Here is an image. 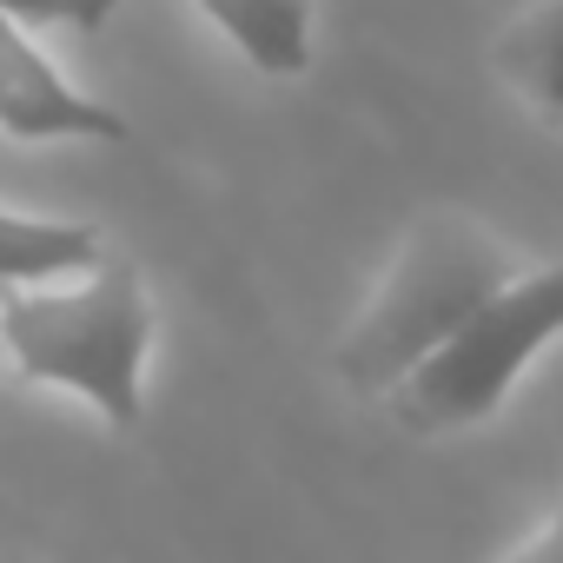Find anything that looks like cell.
Listing matches in <instances>:
<instances>
[{"mask_svg": "<svg viewBox=\"0 0 563 563\" xmlns=\"http://www.w3.org/2000/svg\"><path fill=\"white\" fill-rule=\"evenodd\" d=\"M517 252L484 232L464 212H431L411 225V239L398 245L391 272L378 278L372 306L358 312V325L339 339L332 365L358 398H385L411 365H424L490 292H504L517 278Z\"/></svg>", "mask_w": 563, "mask_h": 563, "instance_id": "1", "label": "cell"}, {"mask_svg": "<svg viewBox=\"0 0 563 563\" xmlns=\"http://www.w3.org/2000/svg\"><path fill=\"white\" fill-rule=\"evenodd\" d=\"M0 345L27 378L87 398L113 431L146 418L140 378L153 352V306L133 265H93L74 286L47 278L0 292Z\"/></svg>", "mask_w": 563, "mask_h": 563, "instance_id": "2", "label": "cell"}, {"mask_svg": "<svg viewBox=\"0 0 563 563\" xmlns=\"http://www.w3.org/2000/svg\"><path fill=\"white\" fill-rule=\"evenodd\" d=\"M550 339H563V265L517 272L504 292H490L424 365L385 391V411L411 438L484 424Z\"/></svg>", "mask_w": 563, "mask_h": 563, "instance_id": "3", "label": "cell"}, {"mask_svg": "<svg viewBox=\"0 0 563 563\" xmlns=\"http://www.w3.org/2000/svg\"><path fill=\"white\" fill-rule=\"evenodd\" d=\"M0 133L8 140H126V120L100 100H87L80 87H67L54 74V60L34 47V27L0 14Z\"/></svg>", "mask_w": 563, "mask_h": 563, "instance_id": "4", "label": "cell"}, {"mask_svg": "<svg viewBox=\"0 0 563 563\" xmlns=\"http://www.w3.org/2000/svg\"><path fill=\"white\" fill-rule=\"evenodd\" d=\"M199 14L272 80L312 67V8L306 0H199Z\"/></svg>", "mask_w": 563, "mask_h": 563, "instance_id": "5", "label": "cell"}, {"mask_svg": "<svg viewBox=\"0 0 563 563\" xmlns=\"http://www.w3.org/2000/svg\"><path fill=\"white\" fill-rule=\"evenodd\" d=\"M100 265V232L80 219H34V212H8L0 206V292L14 286H47L67 272H93Z\"/></svg>", "mask_w": 563, "mask_h": 563, "instance_id": "6", "label": "cell"}, {"mask_svg": "<svg viewBox=\"0 0 563 563\" xmlns=\"http://www.w3.org/2000/svg\"><path fill=\"white\" fill-rule=\"evenodd\" d=\"M490 60L550 126H563V0H537V8H523L497 34Z\"/></svg>", "mask_w": 563, "mask_h": 563, "instance_id": "7", "label": "cell"}, {"mask_svg": "<svg viewBox=\"0 0 563 563\" xmlns=\"http://www.w3.org/2000/svg\"><path fill=\"white\" fill-rule=\"evenodd\" d=\"M120 8V0H0V14L21 21V27H107V14Z\"/></svg>", "mask_w": 563, "mask_h": 563, "instance_id": "8", "label": "cell"}, {"mask_svg": "<svg viewBox=\"0 0 563 563\" xmlns=\"http://www.w3.org/2000/svg\"><path fill=\"white\" fill-rule=\"evenodd\" d=\"M504 563H563V504H556V517H550L523 550H510Z\"/></svg>", "mask_w": 563, "mask_h": 563, "instance_id": "9", "label": "cell"}]
</instances>
